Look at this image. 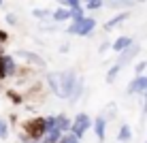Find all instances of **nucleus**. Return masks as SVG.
<instances>
[{"instance_id":"4468645a","label":"nucleus","mask_w":147,"mask_h":143,"mask_svg":"<svg viewBox=\"0 0 147 143\" xmlns=\"http://www.w3.org/2000/svg\"><path fill=\"white\" fill-rule=\"evenodd\" d=\"M130 139H132V128H130L128 124H121V126H119V130H117V141L128 143Z\"/></svg>"},{"instance_id":"b1692460","label":"nucleus","mask_w":147,"mask_h":143,"mask_svg":"<svg viewBox=\"0 0 147 143\" xmlns=\"http://www.w3.org/2000/svg\"><path fill=\"white\" fill-rule=\"evenodd\" d=\"M7 94H9V98H11V100H13V103H15V105H19V103H24V96H22V94H17V92H15V90H9V92H7Z\"/></svg>"},{"instance_id":"2eb2a0df","label":"nucleus","mask_w":147,"mask_h":143,"mask_svg":"<svg viewBox=\"0 0 147 143\" xmlns=\"http://www.w3.org/2000/svg\"><path fill=\"white\" fill-rule=\"evenodd\" d=\"M81 94H83V79H77V85H75V90H73V94L68 96V100H70V105H75L77 100L81 98Z\"/></svg>"},{"instance_id":"c9c22d12","label":"nucleus","mask_w":147,"mask_h":143,"mask_svg":"<svg viewBox=\"0 0 147 143\" xmlns=\"http://www.w3.org/2000/svg\"><path fill=\"white\" fill-rule=\"evenodd\" d=\"M0 4H2V0H0Z\"/></svg>"},{"instance_id":"c756f323","label":"nucleus","mask_w":147,"mask_h":143,"mask_svg":"<svg viewBox=\"0 0 147 143\" xmlns=\"http://www.w3.org/2000/svg\"><path fill=\"white\" fill-rule=\"evenodd\" d=\"M109 47H111V43H109V41H105V43H102V45L98 47V52H100V54H105V52H107Z\"/></svg>"},{"instance_id":"7c9ffc66","label":"nucleus","mask_w":147,"mask_h":143,"mask_svg":"<svg viewBox=\"0 0 147 143\" xmlns=\"http://www.w3.org/2000/svg\"><path fill=\"white\" fill-rule=\"evenodd\" d=\"M0 41H2V43H7V41H9V34L4 32L2 28H0Z\"/></svg>"},{"instance_id":"ddd939ff","label":"nucleus","mask_w":147,"mask_h":143,"mask_svg":"<svg viewBox=\"0 0 147 143\" xmlns=\"http://www.w3.org/2000/svg\"><path fill=\"white\" fill-rule=\"evenodd\" d=\"M132 43H134L132 37H119V39H115V43H111V49H115V52H121V49L130 47Z\"/></svg>"},{"instance_id":"412c9836","label":"nucleus","mask_w":147,"mask_h":143,"mask_svg":"<svg viewBox=\"0 0 147 143\" xmlns=\"http://www.w3.org/2000/svg\"><path fill=\"white\" fill-rule=\"evenodd\" d=\"M70 13V22H77V19L83 17V7H75V9H68Z\"/></svg>"},{"instance_id":"9b49d317","label":"nucleus","mask_w":147,"mask_h":143,"mask_svg":"<svg viewBox=\"0 0 147 143\" xmlns=\"http://www.w3.org/2000/svg\"><path fill=\"white\" fill-rule=\"evenodd\" d=\"M2 66H4V73H7V77H11V75L17 73V66H15V58H13V56L2 54Z\"/></svg>"},{"instance_id":"0eeeda50","label":"nucleus","mask_w":147,"mask_h":143,"mask_svg":"<svg viewBox=\"0 0 147 143\" xmlns=\"http://www.w3.org/2000/svg\"><path fill=\"white\" fill-rule=\"evenodd\" d=\"M15 58H19V60H24V62L36 66V68H45V60L40 58L38 54L28 52V49H17V52H15Z\"/></svg>"},{"instance_id":"4c0bfd02","label":"nucleus","mask_w":147,"mask_h":143,"mask_svg":"<svg viewBox=\"0 0 147 143\" xmlns=\"http://www.w3.org/2000/svg\"><path fill=\"white\" fill-rule=\"evenodd\" d=\"M145 143H147V141H145Z\"/></svg>"},{"instance_id":"4be33fe9","label":"nucleus","mask_w":147,"mask_h":143,"mask_svg":"<svg viewBox=\"0 0 147 143\" xmlns=\"http://www.w3.org/2000/svg\"><path fill=\"white\" fill-rule=\"evenodd\" d=\"M115 107H117V105H115V103H109L107 105V109H105V111H107V115H102L105 117V120H113V117H115Z\"/></svg>"},{"instance_id":"423d86ee","label":"nucleus","mask_w":147,"mask_h":143,"mask_svg":"<svg viewBox=\"0 0 147 143\" xmlns=\"http://www.w3.org/2000/svg\"><path fill=\"white\" fill-rule=\"evenodd\" d=\"M147 92V77L145 75H136V77L128 83V88H126V94L128 96H136V94H145Z\"/></svg>"},{"instance_id":"f03ea898","label":"nucleus","mask_w":147,"mask_h":143,"mask_svg":"<svg viewBox=\"0 0 147 143\" xmlns=\"http://www.w3.org/2000/svg\"><path fill=\"white\" fill-rule=\"evenodd\" d=\"M94 28H96V19L83 15V17L77 19V22H70V26L66 28V32L68 34H77V37H88V34L94 32Z\"/></svg>"},{"instance_id":"39448f33","label":"nucleus","mask_w":147,"mask_h":143,"mask_svg":"<svg viewBox=\"0 0 147 143\" xmlns=\"http://www.w3.org/2000/svg\"><path fill=\"white\" fill-rule=\"evenodd\" d=\"M139 52H141V45H139V43H132L130 47H126V49H121V52H119L117 60H115V64H117L119 68H124L126 64L132 62V58H136V56H139Z\"/></svg>"},{"instance_id":"2f4dec72","label":"nucleus","mask_w":147,"mask_h":143,"mask_svg":"<svg viewBox=\"0 0 147 143\" xmlns=\"http://www.w3.org/2000/svg\"><path fill=\"white\" fill-rule=\"evenodd\" d=\"M7 22H9V24H17V17H15L13 13H9V15H7Z\"/></svg>"},{"instance_id":"a211bd4d","label":"nucleus","mask_w":147,"mask_h":143,"mask_svg":"<svg viewBox=\"0 0 147 143\" xmlns=\"http://www.w3.org/2000/svg\"><path fill=\"white\" fill-rule=\"evenodd\" d=\"M119 66L117 64H113V66H111V68L107 70V83H115V79H117V75H119Z\"/></svg>"},{"instance_id":"5701e85b","label":"nucleus","mask_w":147,"mask_h":143,"mask_svg":"<svg viewBox=\"0 0 147 143\" xmlns=\"http://www.w3.org/2000/svg\"><path fill=\"white\" fill-rule=\"evenodd\" d=\"M64 9H75V7H81V0H60Z\"/></svg>"},{"instance_id":"1a4fd4ad","label":"nucleus","mask_w":147,"mask_h":143,"mask_svg":"<svg viewBox=\"0 0 147 143\" xmlns=\"http://www.w3.org/2000/svg\"><path fill=\"white\" fill-rule=\"evenodd\" d=\"M128 17H130V11H121V13H117V15H113L111 19H107V22H105V30H113V28H117L119 24H124Z\"/></svg>"},{"instance_id":"e433bc0d","label":"nucleus","mask_w":147,"mask_h":143,"mask_svg":"<svg viewBox=\"0 0 147 143\" xmlns=\"http://www.w3.org/2000/svg\"><path fill=\"white\" fill-rule=\"evenodd\" d=\"M34 143H36V141H34Z\"/></svg>"},{"instance_id":"cd10ccee","label":"nucleus","mask_w":147,"mask_h":143,"mask_svg":"<svg viewBox=\"0 0 147 143\" xmlns=\"http://www.w3.org/2000/svg\"><path fill=\"white\" fill-rule=\"evenodd\" d=\"M7 79V73H4V66H2V56H0V81Z\"/></svg>"},{"instance_id":"bb28decb","label":"nucleus","mask_w":147,"mask_h":143,"mask_svg":"<svg viewBox=\"0 0 147 143\" xmlns=\"http://www.w3.org/2000/svg\"><path fill=\"white\" fill-rule=\"evenodd\" d=\"M145 68H147V62H139L134 66V70H136V75H143L145 73Z\"/></svg>"},{"instance_id":"20e7f679","label":"nucleus","mask_w":147,"mask_h":143,"mask_svg":"<svg viewBox=\"0 0 147 143\" xmlns=\"http://www.w3.org/2000/svg\"><path fill=\"white\" fill-rule=\"evenodd\" d=\"M90 128H92V117L85 113V111H81V113H77V115H75V120L70 122V130L68 132H73L77 139H81Z\"/></svg>"},{"instance_id":"f257e3e1","label":"nucleus","mask_w":147,"mask_h":143,"mask_svg":"<svg viewBox=\"0 0 147 143\" xmlns=\"http://www.w3.org/2000/svg\"><path fill=\"white\" fill-rule=\"evenodd\" d=\"M24 135L30 141H40L47 132V124H45V117H30L28 122H24Z\"/></svg>"},{"instance_id":"f704fd0d","label":"nucleus","mask_w":147,"mask_h":143,"mask_svg":"<svg viewBox=\"0 0 147 143\" xmlns=\"http://www.w3.org/2000/svg\"><path fill=\"white\" fill-rule=\"evenodd\" d=\"M81 2H90V0H81Z\"/></svg>"},{"instance_id":"aec40b11","label":"nucleus","mask_w":147,"mask_h":143,"mask_svg":"<svg viewBox=\"0 0 147 143\" xmlns=\"http://www.w3.org/2000/svg\"><path fill=\"white\" fill-rule=\"evenodd\" d=\"M105 7V0H90V2H85V9L88 11H98V9Z\"/></svg>"},{"instance_id":"6ab92c4d","label":"nucleus","mask_w":147,"mask_h":143,"mask_svg":"<svg viewBox=\"0 0 147 143\" xmlns=\"http://www.w3.org/2000/svg\"><path fill=\"white\" fill-rule=\"evenodd\" d=\"M58 143H81V139H77L73 132H64V135L58 139Z\"/></svg>"},{"instance_id":"f8f14e48","label":"nucleus","mask_w":147,"mask_h":143,"mask_svg":"<svg viewBox=\"0 0 147 143\" xmlns=\"http://www.w3.org/2000/svg\"><path fill=\"white\" fill-rule=\"evenodd\" d=\"M45 81H47L49 90H51L53 94L60 98V81H58V73H47V75H45Z\"/></svg>"},{"instance_id":"473e14b6","label":"nucleus","mask_w":147,"mask_h":143,"mask_svg":"<svg viewBox=\"0 0 147 143\" xmlns=\"http://www.w3.org/2000/svg\"><path fill=\"white\" fill-rule=\"evenodd\" d=\"M2 45H4V43H2V41H0V56H2Z\"/></svg>"},{"instance_id":"9d476101","label":"nucleus","mask_w":147,"mask_h":143,"mask_svg":"<svg viewBox=\"0 0 147 143\" xmlns=\"http://www.w3.org/2000/svg\"><path fill=\"white\" fill-rule=\"evenodd\" d=\"M55 128H58L60 132H68L70 130V117L66 115V113H58L55 115Z\"/></svg>"},{"instance_id":"f3484780","label":"nucleus","mask_w":147,"mask_h":143,"mask_svg":"<svg viewBox=\"0 0 147 143\" xmlns=\"http://www.w3.org/2000/svg\"><path fill=\"white\" fill-rule=\"evenodd\" d=\"M105 4H109V7L111 9H130V7H132V0H105Z\"/></svg>"},{"instance_id":"72a5a7b5","label":"nucleus","mask_w":147,"mask_h":143,"mask_svg":"<svg viewBox=\"0 0 147 143\" xmlns=\"http://www.w3.org/2000/svg\"><path fill=\"white\" fill-rule=\"evenodd\" d=\"M132 2H134V4H136V2H139V4H141V2H145V0H132Z\"/></svg>"},{"instance_id":"6e6552de","label":"nucleus","mask_w":147,"mask_h":143,"mask_svg":"<svg viewBox=\"0 0 147 143\" xmlns=\"http://www.w3.org/2000/svg\"><path fill=\"white\" fill-rule=\"evenodd\" d=\"M92 128L96 132V139L98 141H105V132H107V120L102 117V113H100L96 120H92Z\"/></svg>"},{"instance_id":"a878e982","label":"nucleus","mask_w":147,"mask_h":143,"mask_svg":"<svg viewBox=\"0 0 147 143\" xmlns=\"http://www.w3.org/2000/svg\"><path fill=\"white\" fill-rule=\"evenodd\" d=\"M141 96H143V115H141V122H145L147 120V92L141 94Z\"/></svg>"},{"instance_id":"393cba45","label":"nucleus","mask_w":147,"mask_h":143,"mask_svg":"<svg viewBox=\"0 0 147 143\" xmlns=\"http://www.w3.org/2000/svg\"><path fill=\"white\" fill-rule=\"evenodd\" d=\"M7 135H9V126L4 120H0V139H7Z\"/></svg>"},{"instance_id":"dca6fc26","label":"nucleus","mask_w":147,"mask_h":143,"mask_svg":"<svg viewBox=\"0 0 147 143\" xmlns=\"http://www.w3.org/2000/svg\"><path fill=\"white\" fill-rule=\"evenodd\" d=\"M51 19L53 22H68L70 19V13H68V9H55V11L51 13Z\"/></svg>"},{"instance_id":"c85d7f7f","label":"nucleus","mask_w":147,"mask_h":143,"mask_svg":"<svg viewBox=\"0 0 147 143\" xmlns=\"http://www.w3.org/2000/svg\"><path fill=\"white\" fill-rule=\"evenodd\" d=\"M32 15H34V17H47V15H49V11H36V9H34V11H32Z\"/></svg>"},{"instance_id":"7ed1b4c3","label":"nucleus","mask_w":147,"mask_h":143,"mask_svg":"<svg viewBox=\"0 0 147 143\" xmlns=\"http://www.w3.org/2000/svg\"><path fill=\"white\" fill-rule=\"evenodd\" d=\"M77 73H75L73 68L70 70H62V73H58V81H60V98H68L70 94H73L75 85H77Z\"/></svg>"}]
</instances>
